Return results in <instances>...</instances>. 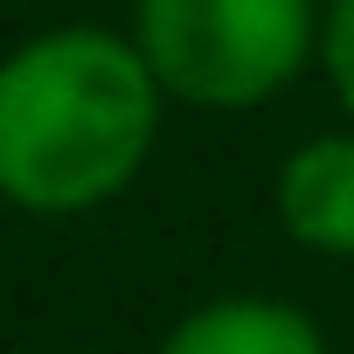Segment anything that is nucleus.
<instances>
[{"instance_id":"f257e3e1","label":"nucleus","mask_w":354,"mask_h":354,"mask_svg":"<svg viewBox=\"0 0 354 354\" xmlns=\"http://www.w3.org/2000/svg\"><path fill=\"white\" fill-rule=\"evenodd\" d=\"M160 84L132 35L70 21L0 56V202L21 216H91L118 202L160 139Z\"/></svg>"},{"instance_id":"39448f33","label":"nucleus","mask_w":354,"mask_h":354,"mask_svg":"<svg viewBox=\"0 0 354 354\" xmlns=\"http://www.w3.org/2000/svg\"><path fill=\"white\" fill-rule=\"evenodd\" d=\"M319 70H326L340 111L354 118V0H326V15H319Z\"/></svg>"},{"instance_id":"20e7f679","label":"nucleus","mask_w":354,"mask_h":354,"mask_svg":"<svg viewBox=\"0 0 354 354\" xmlns=\"http://www.w3.org/2000/svg\"><path fill=\"white\" fill-rule=\"evenodd\" d=\"M153 354H333V347L313 326V313H299L292 299L230 292V299L181 313Z\"/></svg>"},{"instance_id":"f03ea898","label":"nucleus","mask_w":354,"mask_h":354,"mask_svg":"<svg viewBox=\"0 0 354 354\" xmlns=\"http://www.w3.org/2000/svg\"><path fill=\"white\" fill-rule=\"evenodd\" d=\"M132 49L174 104L257 111L319 56V0H132Z\"/></svg>"},{"instance_id":"7ed1b4c3","label":"nucleus","mask_w":354,"mask_h":354,"mask_svg":"<svg viewBox=\"0 0 354 354\" xmlns=\"http://www.w3.org/2000/svg\"><path fill=\"white\" fill-rule=\"evenodd\" d=\"M278 223L313 257H354V132H313L278 167Z\"/></svg>"}]
</instances>
